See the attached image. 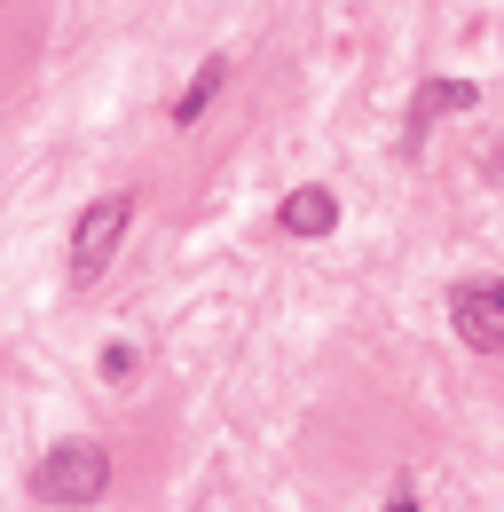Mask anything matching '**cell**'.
Segmentation results:
<instances>
[{
  "instance_id": "obj_2",
  "label": "cell",
  "mask_w": 504,
  "mask_h": 512,
  "mask_svg": "<svg viewBox=\"0 0 504 512\" xmlns=\"http://www.w3.org/2000/svg\"><path fill=\"white\" fill-rule=\"evenodd\" d=\"M103 489H111V449L103 442H56L32 465L40 505H103Z\"/></svg>"
},
{
  "instance_id": "obj_3",
  "label": "cell",
  "mask_w": 504,
  "mask_h": 512,
  "mask_svg": "<svg viewBox=\"0 0 504 512\" xmlns=\"http://www.w3.org/2000/svg\"><path fill=\"white\" fill-rule=\"evenodd\" d=\"M449 323L473 355H504V276H465L449 292Z\"/></svg>"
},
{
  "instance_id": "obj_6",
  "label": "cell",
  "mask_w": 504,
  "mask_h": 512,
  "mask_svg": "<svg viewBox=\"0 0 504 512\" xmlns=\"http://www.w3.org/2000/svg\"><path fill=\"white\" fill-rule=\"evenodd\" d=\"M434 111H473V87H465V79H449V87H426V95H418V111H410V150H418V134H426V119H434Z\"/></svg>"
},
{
  "instance_id": "obj_7",
  "label": "cell",
  "mask_w": 504,
  "mask_h": 512,
  "mask_svg": "<svg viewBox=\"0 0 504 512\" xmlns=\"http://www.w3.org/2000/svg\"><path fill=\"white\" fill-rule=\"evenodd\" d=\"M95 371H103V379H111V386H126V379H134V371H142V355H134V347H126V339H111V347H103V363H95Z\"/></svg>"
},
{
  "instance_id": "obj_5",
  "label": "cell",
  "mask_w": 504,
  "mask_h": 512,
  "mask_svg": "<svg viewBox=\"0 0 504 512\" xmlns=\"http://www.w3.org/2000/svg\"><path fill=\"white\" fill-rule=\"evenodd\" d=\"M221 87H229V56H205V64H197V79L174 95V111H166V119H174V127H197V119L213 111V95H221Z\"/></svg>"
},
{
  "instance_id": "obj_4",
  "label": "cell",
  "mask_w": 504,
  "mask_h": 512,
  "mask_svg": "<svg viewBox=\"0 0 504 512\" xmlns=\"http://www.w3.org/2000/svg\"><path fill=\"white\" fill-rule=\"evenodd\" d=\"M276 229H284V237H331V229H339V197L323 190V182L292 190L284 205H276Z\"/></svg>"
},
{
  "instance_id": "obj_1",
  "label": "cell",
  "mask_w": 504,
  "mask_h": 512,
  "mask_svg": "<svg viewBox=\"0 0 504 512\" xmlns=\"http://www.w3.org/2000/svg\"><path fill=\"white\" fill-rule=\"evenodd\" d=\"M126 221H134V190H103L87 213H79V221H71V253H63V268H71V292L103 284L111 253L126 245Z\"/></svg>"
},
{
  "instance_id": "obj_8",
  "label": "cell",
  "mask_w": 504,
  "mask_h": 512,
  "mask_svg": "<svg viewBox=\"0 0 504 512\" xmlns=\"http://www.w3.org/2000/svg\"><path fill=\"white\" fill-rule=\"evenodd\" d=\"M386 512H418V497H410V489H394V505H386Z\"/></svg>"
}]
</instances>
